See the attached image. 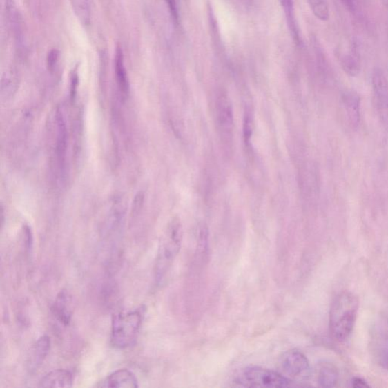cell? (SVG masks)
I'll return each instance as SVG.
<instances>
[{"mask_svg":"<svg viewBox=\"0 0 388 388\" xmlns=\"http://www.w3.org/2000/svg\"><path fill=\"white\" fill-rule=\"evenodd\" d=\"M217 120L224 133H231L234 125L232 106L227 96L222 95L216 100Z\"/></svg>","mask_w":388,"mask_h":388,"instance_id":"obj_10","label":"cell"},{"mask_svg":"<svg viewBox=\"0 0 388 388\" xmlns=\"http://www.w3.org/2000/svg\"><path fill=\"white\" fill-rule=\"evenodd\" d=\"M351 385L353 387H369V386L360 378H354L352 380Z\"/></svg>","mask_w":388,"mask_h":388,"instance_id":"obj_26","label":"cell"},{"mask_svg":"<svg viewBox=\"0 0 388 388\" xmlns=\"http://www.w3.org/2000/svg\"><path fill=\"white\" fill-rule=\"evenodd\" d=\"M380 364L385 368L388 369V347L383 349L379 356Z\"/></svg>","mask_w":388,"mask_h":388,"instance_id":"obj_25","label":"cell"},{"mask_svg":"<svg viewBox=\"0 0 388 388\" xmlns=\"http://www.w3.org/2000/svg\"><path fill=\"white\" fill-rule=\"evenodd\" d=\"M385 1H386V2L387 3V4H388V0H385Z\"/></svg>","mask_w":388,"mask_h":388,"instance_id":"obj_29","label":"cell"},{"mask_svg":"<svg viewBox=\"0 0 388 388\" xmlns=\"http://www.w3.org/2000/svg\"><path fill=\"white\" fill-rule=\"evenodd\" d=\"M51 349V340L48 336L39 338L35 343L32 356V367L35 369L41 366L42 363L50 353Z\"/></svg>","mask_w":388,"mask_h":388,"instance_id":"obj_16","label":"cell"},{"mask_svg":"<svg viewBox=\"0 0 388 388\" xmlns=\"http://www.w3.org/2000/svg\"><path fill=\"white\" fill-rule=\"evenodd\" d=\"M340 64L348 75L354 77L360 73L361 69L360 57L356 46H353L350 51L344 52L340 57Z\"/></svg>","mask_w":388,"mask_h":388,"instance_id":"obj_15","label":"cell"},{"mask_svg":"<svg viewBox=\"0 0 388 388\" xmlns=\"http://www.w3.org/2000/svg\"><path fill=\"white\" fill-rule=\"evenodd\" d=\"M57 155L59 167L64 171L66 167V151H67V129L64 116L61 110L57 111Z\"/></svg>","mask_w":388,"mask_h":388,"instance_id":"obj_11","label":"cell"},{"mask_svg":"<svg viewBox=\"0 0 388 388\" xmlns=\"http://www.w3.org/2000/svg\"><path fill=\"white\" fill-rule=\"evenodd\" d=\"M309 3L318 19L322 21H327L329 19V6L325 0H309Z\"/></svg>","mask_w":388,"mask_h":388,"instance_id":"obj_20","label":"cell"},{"mask_svg":"<svg viewBox=\"0 0 388 388\" xmlns=\"http://www.w3.org/2000/svg\"><path fill=\"white\" fill-rule=\"evenodd\" d=\"M340 1L349 11L353 12L355 10V0H340Z\"/></svg>","mask_w":388,"mask_h":388,"instance_id":"obj_27","label":"cell"},{"mask_svg":"<svg viewBox=\"0 0 388 388\" xmlns=\"http://www.w3.org/2000/svg\"><path fill=\"white\" fill-rule=\"evenodd\" d=\"M372 88L379 118L388 126V79L381 69H376L372 75Z\"/></svg>","mask_w":388,"mask_h":388,"instance_id":"obj_6","label":"cell"},{"mask_svg":"<svg viewBox=\"0 0 388 388\" xmlns=\"http://www.w3.org/2000/svg\"><path fill=\"white\" fill-rule=\"evenodd\" d=\"M339 372L330 362H322L317 369V382L322 387H333L338 384Z\"/></svg>","mask_w":388,"mask_h":388,"instance_id":"obj_13","label":"cell"},{"mask_svg":"<svg viewBox=\"0 0 388 388\" xmlns=\"http://www.w3.org/2000/svg\"><path fill=\"white\" fill-rule=\"evenodd\" d=\"M52 313L56 319L64 325H68L72 320L74 312V302L72 294L67 290H61L58 293L52 307Z\"/></svg>","mask_w":388,"mask_h":388,"instance_id":"obj_7","label":"cell"},{"mask_svg":"<svg viewBox=\"0 0 388 388\" xmlns=\"http://www.w3.org/2000/svg\"><path fill=\"white\" fill-rule=\"evenodd\" d=\"M144 203V194L139 193L135 197L134 204H133V213L136 214L139 212V209L142 208Z\"/></svg>","mask_w":388,"mask_h":388,"instance_id":"obj_24","label":"cell"},{"mask_svg":"<svg viewBox=\"0 0 388 388\" xmlns=\"http://www.w3.org/2000/svg\"><path fill=\"white\" fill-rule=\"evenodd\" d=\"M279 367L283 374L298 381L308 379L311 374V369L306 356L297 350L283 353L279 360Z\"/></svg>","mask_w":388,"mask_h":388,"instance_id":"obj_5","label":"cell"},{"mask_svg":"<svg viewBox=\"0 0 388 388\" xmlns=\"http://www.w3.org/2000/svg\"><path fill=\"white\" fill-rule=\"evenodd\" d=\"M165 1L168 7L171 14H172V17L177 23L178 20V12L176 0H165Z\"/></svg>","mask_w":388,"mask_h":388,"instance_id":"obj_23","label":"cell"},{"mask_svg":"<svg viewBox=\"0 0 388 388\" xmlns=\"http://www.w3.org/2000/svg\"><path fill=\"white\" fill-rule=\"evenodd\" d=\"M144 310L137 309L115 314L111 325V345L116 349H126L135 345L144 321Z\"/></svg>","mask_w":388,"mask_h":388,"instance_id":"obj_3","label":"cell"},{"mask_svg":"<svg viewBox=\"0 0 388 388\" xmlns=\"http://www.w3.org/2000/svg\"><path fill=\"white\" fill-rule=\"evenodd\" d=\"M183 239V229L178 220L169 224L166 234L162 237L159 246L156 265H155V280L161 284L165 280L174 261L180 253Z\"/></svg>","mask_w":388,"mask_h":388,"instance_id":"obj_2","label":"cell"},{"mask_svg":"<svg viewBox=\"0 0 388 388\" xmlns=\"http://www.w3.org/2000/svg\"><path fill=\"white\" fill-rule=\"evenodd\" d=\"M360 97L352 90L345 91L341 95V105L346 113L349 125L353 128L359 126L361 120Z\"/></svg>","mask_w":388,"mask_h":388,"instance_id":"obj_8","label":"cell"},{"mask_svg":"<svg viewBox=\"0 0 388 388\" xmlns=\"http://www.w3.org/2000/svg\"><path fill=\"white\" fill-rule=\"evenodd\" d=\"M253 126L254 121L252 110L250 108H246L244 119V137L245 144L247 146H249L251 144Z\"/></svg>","mask_w":388,"mask_h":388,"instance_id":"obj_21","label":"cell"},{"mask_svg":"<svg viewBox=\"0 0 388 388\" xmlns=\"http://www.w3.org/2000/svg\"><path fill=\"white\" fill-rule=\"evenodd\" d=\"M282 6L284 12L287 24H288L290 32L298 43L301 42L300 30L296 17H295L293 0H281Z\"/></svg>","mask_w":388,"mask_h":388,"instance_id":"obj_17","label":"cell"},{"mask_svg":"<svg viewBox=\"0 0 388 388\" xmlns=\"http://www.w3.org/2000/svg\"><path fill=\"white\" fill-rule=\"evenodd\" d=\"M115 72L121 94L126 97L129 93V82L125 63H124L123 52L120 48H118L115 52Z\"/></svg>","mask_w":388,"mask_h":388,"instance_id":"obj_14","label":"cell"},{"mask_svg":"<svg viewBox=\"0 0 388 388\" xmlns=\"http://www.w3.org/2000/svg\"><path fill=\"white\" fill-rule=\"evenodd\" d=\"M293 381L278 372L262 367H248L242 371L236 383L246 387H288Z\"/></svg>","mask_w":388,"mask_h":388,"instance_id":"obj_4","label":"cell"},{"mask_svg":"<svg viewBox=\"0 0 388 388\" xmlns=\"http://www.w3.org/2000/svg\"><path fill=\"white\" fill-rule=\"evenodd\" d=\"M75 17L83 26L90 22V0H70Z\"/></svg>","mask_w":388,"mask_h":388,"instance_id":"obj_18","label":"cell"},{"mask_svg":"<svg viewBox=\"0 0 388 388\" xmlns=\"http://www.w3.org/2000/svg\"><path fill=\"white\" fill-rule=\"evenodd\" d=\"M358 309L359 301L353 293L343 291L337 295L329 313V329L333 338L342 342L351 336Z\"/></svg>","mask_w":388,"mask_h":388,"instance_id":"obj_1","label":"cell"},{"mask_svg":"<svg viewBox=\"0 0 388 388\" xmlns=\"http://www.w3.org/2000/svg\"><path fill=\"white\" fill-rule=\"evenodd\" d=\"M97 387H118V388H137L139 387L138 381L133 374L126 369L115 371L110 376L100 381Z\"/></svg>","mask_w":388,"mask_h":388,"instance_id":"obj_9","label":"cell"},{"mask_svg":"<svg viewBox=\"0 0 388 388\" xmlns=\"http://www.w3.org/2000/svg\"><path fill=\"white\" fill-rule=\"evenodd\" d=\"M18 77L13 69H7L2 77V94L9 96L17 89Z\"/></svg>","mask_w":388,"mask_h":388,"instance_id":"obj_19","label":"cell"},{"mask_svg":"<svg viewBox=\"0 0 388 388\" xmlns=\"http://www.w3.org/2000/svg\"><path fill=\"white\" fill-rule=\"evenodd\" d=\"M57 54L55 52L50 53V58L48 59V66L50 68H52L55 66L56 61H57Z\"/></svg>","mask_w":388,"mask_h":388,"instance_id":"obj_28","label":"cell"},{"mask_svg":"<svg viewBox=\"0 0 388 388\" xmlns=\"http://www.w3.org/2000/svg\"><path fill=\"white\" fill-rule=\"evenodd\" d=\"M73 375L66 369L52 370L45 375L40 382V387L69 388L73 385Z\"/></svg>","mask_w":388,"mask_h":388,"instance_id":"obj_12","label":"cell"},{"mask_svg":"<svg viewBox=\"0 0 388 388\" xmlns=\"http://www.w3.org/2000/svg\"><path fill=\"white\" fill-rule=\"evenodd\" d=\"M24 235H25V244L26 247V250L28 252L32 250L33 247V235L32 230H30V227L26 226L24 229Z\"/></svg>","mask_w":388,"mask_h":388,"instance_id":"obj_22","label":"cell"}]
</instances>
